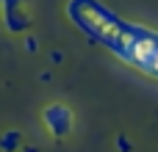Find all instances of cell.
<instances>
[{"instance_id": "cell-5", "label": "cell", "mask_w": 158, "mask_h": 152, "mask_svg": "<svg viewBox=\"0 0 158 152\" xmlns=\"http://www.w3.org/2000/svg\"><path fill=\"white\" fill-rule=\"evenodd\" d=\"M0 3H3V8H6V11H17L22 0H0Z\"/></svg>"}, {"instance_id": "cell-6", "label": "cell", "mask_w": 158, "mask_h": 152, "mask_svg": "<svg viewBox=\"0 0 158 152\" xmlns=\"http://www.w3.org/2000/svg\"><path fill=\"white\" fill-rule=\"evenodd\" d=\"M117 144H119V150H122V152H128V150H131V144H128V141H125V138H119V141H117Z\"/></svg>"}, {"instance_id": "cell-3", "label": "cell", "mask_w": 158, "mask_h": 152, "mask_svg": "<svg viewBox=\"0 0 158 152\" xmlns=\"http://www.w3.org/2000/svg\"><path fill=\"white\" fill-rule=\"evenodd\" d=\"M6 28H8L11 33L25 30V28H28V17L19 14V8H17V11H6Z\"/></svg>"}, {"instance_id": "cell-4", "label": "cell", "mask_w": 158, "mask_h": 152, "mask_svg": "<svg viewBox=\"0 0 158 152\" xmlns=\"http://www.w3.org/2000/svg\"><path fill=\"white\" fill-rule=\"evenodd\" d=\"M36 50H39V42H36L33 36H28V39H25V53H36Z\"/></svg>"}, {"instance_id": "cell-7", "label": "cell", "mask_w": 158, "mask_h": 152, "mask_svg": "<svg viewBox=\"0 0 158 152\" xmlns=\"http://www.w3.org/2000/svg\"><path fill=\"white\" fill-rule=\"evenodd\" d=\"M19 152H36V147H22Z\"/></svg>"}, {"instance_id": "cell-1", "label": "cell", "mask_w": 158, "mask_h": 152, "mask_svg": "<svg viewBox=\"0 0 158 152\" xmlns=\"http://www.w3.org/2000/svg\"><path fill=\"white\" fill-rule=\"evenodd\" d=\"M42 122H44V127H47V133H50L53 138H64V136H69L72 127H75V116H72L69 105H64V102L47 105V108L42 111Z\"/></svg>"}, {"instance_id": "cell-2", "label": "cell", "mask_w": 158, "mask_h": 152, "mask_svg": "<svg viewBox=\"0 0 158 152\" xmlns=\"http://www.w3.org/2000/svg\"><path fill=\"white\" fill-rule=\"evenodd\" d=\"M22 150V133L19 130H6L0 136V152H19Z\"/></svg>"}]
</instances>
